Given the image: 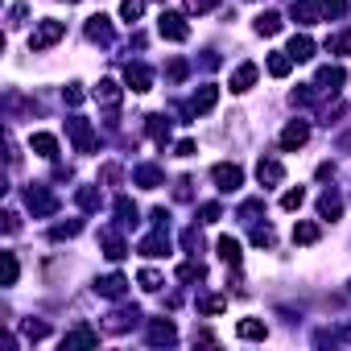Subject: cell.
Masks as SVG:
<instances>
[{
	"label": "cell",
	"mask_w": 351,
	"mask_h": 351,
	"mask_svg": "<svg viewBox=\"0 0 351 351\" xmlns=\"http://www.w3.org/2000/svg\"><path fill=\"white\" fill-rule=\"evenodd\" d=\"M173 339H178V330H173L169 318H153V322H149V343H153V347H169Z\"/></svg>",
	"instance_id": "15"
},
{
	"label": "cell",
	"mask_w": 351,
	"mask_h": 351,
	"mask_svg": "<svg viewBox=\"0 0 351 351\" xmlns=\"http://www.w3.org/2000/svg\"><path fill=\"white\" fill-rule=\"evenodd\" d=\"M289 58H293V62H310V58H314V42H310L306 34H293V38H289Z\"/></svg>",
	"instance_id": "23"
},
{
	"label": "cell",
	"mask_w": 351,
	"mask_h": 351,
	"mask_svg": "<svg viewBox=\"0 0 351 351\" xmlns=\"http://www.w3.org/2000/svg\"><path fill=\"white\" fill-rule=\"evenodd\" d=\"M136 252H141V256H165V252H169V228H157L153 236H145V240L136 244Z\"/></svg>",
	"instance_id": "13"
},
{
	"label": "cell",
	"mask_w": 351,
	"mask_h": 351,
	"mask_svg": "<svg viewBox=\"0 0 351 351\" xmlns=\"http://www.w3.org/2000/svg\"><path fill=\"white\" fill-rule=\"evenodd\" d=\"M302 203H306V191H302V186H293V191L281 195V207H285V211H298Z\"/></svg>",
	"instance_id": "42"
},
{
	"label": "cell",
	"mask_w": 351,
	"mask_h": 351,
	"mask_svg": "<svg viewBox=\"0 0 351 351\" xmlns=\"http://www.w3.org/2000/svg\"><path fill=\"white\" fill-rule=\"evenodd\" d=\"M215 252H219V261H223V265H232V269H240V261H244V252H240V244H236L232 236H219Z\"/></svg>",
	"instance_id": "22"
},
{
	"label": "cell",
	"mask_w": 351,
	"mask_h": 351,
	"mask_svg": "<svg viewBox=\"0 0 351 351\" xmlns=\"http://www.w3.org/2000/svg\"><path fill=\"white\" fill-rule=\"evenodd\" d=\"M165 75H169V83H182V79L191 75V66H186L182 58H169V66H165Z\"/></svg>",
	"instance_id": "41"
},
{
	"label": "cell",
	"mask_w": 351,
	"mask_h": 351,
	"mask_svg": "<svg viewBox=\"0 0 351 351\" xmlns=\"http://www.w3.org/2000/svg\"><path fill=\"white\" fill-rule=\"evenodd\" d=\"M149 136H153L157 145H165V141H169V120H165V116H149Z\"/></svg>",
	"instance_id": "33"
},
{
	"label": "cell",
	"mask_w": 351,
	"mask_h": 351,
	"mask_svg": "<svg viewBox=\"0 0 351 351\" xmlns=\"http://www.w3.org/2000/svg\"><path fill=\"white\" fill-rule=\"evenodd\" d=\"M17 273H21L17 256H13V252H5V285H17Z\"/></svg>",
	"instance_id": "46"
},
{
	"label": "cell",
	"mask_w": 351,
	"mask_h": 351,
	"mask_svg": "<svg viewBox=\"0 0 351 351\" xmlns=\"http://www.w3.org/2000/svg\"><path fill=\"white\" fill-rule=\"evenodd\" d=\"M261 211H265V199H248V203H240V219H244V223H256Z\"/></svg>",
	"instance_id": "38"
},
{
	"label": "cell",
	"mask_w": 351,
	"mask_h": 351,
	"mask_svg": "<svg viewBox=\"0 0 351 351\" xmlns=\"http://www.w3.org/2000/svg\"><path fill=\"white\" fill-rule=\"evenodd\" d=\"M347 13V0H322V17H330V21H339Z\"/></svg>",
	"instance_id": "45"
},
{
	"label": "cell",
	"mask_w": 351,
	"mask_h": 351,
	"mask_svg": "<svg viewBox=\"0 0 351 351\" xmlns=\"http://www.w3.org/2000/svg\"><path fill=\"white\" fill-rule=\"evenodd\" d=\"M66 132H71V141H75L79 153H95V128H91V120L71 116V120H66Z\"/></svg>",
	"instance_id": "5"
},
{
	"label": "cell",
	"mask_w": 351,
	"mask_h": 351,
	"mask_svg": "<svg viewBox=\"0 0 351 351\" xmlns=\"http://www.w3.org/2000/svg\"><path fill=\"white\" fill-rule=\"evenodd\" d=\"M173 153H178V157H191V153H195V141H178V149H173Z\"/></svg>",
	"instance_id": "53"
},
{
	"label": "cell",
	"mask_w": 351,
	"mask_h": 351,
	"mask_svg": "<svg viewBox=\"0 0 351 351\" xmlns=\"http://www.w3.org/2000/svg\"><path fill=\"white\" fill-rule=\"evenodd\" d=\"M211 182H215L223 195H232V191H240V186H244V169H240L236 161H219V165L211 169Z\"/></svg>",
	"instance_id": "3"
},
{
	"label": "cell",
	"mask_w": 351,
	"mask_h": 351,
	"mask_svg": "<svg viewBox=\"0 0 351 351\" xmlns=\"http://www.w3.org/2000/svg\"><path fill=\"white\" fill-rule=\"evenodd\" d=\"M318 236H322V223H314V219L293 223V244H318Z\"/></svg>",
	"instance_id": "26"
},
{
	"label": "cell",
	"mask_w": 351,
	"mask_h": 351,
	"mask_svg": "<svg viewBox=\"0 0 351 351\" xmlns=\"http://www.w3.org/2000/svg\"><path fill=\"white\" fill-rule=\"evenodd\" d=\"M136 322H141V310H136V306H120V310H112V314H108L104 330H112V335H124V330H132Z\"/></svg>",
	"instance_id": "8"
},
{
	"label": "cell",
	"mask_w": 351,
	"mask_h": 351,
	"mask_svg": "<svg viewBox=\"0 0 351 351\" xmlns=\"http://www.w3.org/2000/svg\"><path fill=\"white\" fill-rule=\"evenodd\" d=\"M256 182H261V186H281V182H285V165H281L277 157H261V161H256Z\"/></svg>",
	"instance_id": "9"
},
{
	"label": "cell",
	"mask_w": 351,
	"mask_h": 351,
	"mask_svg": "<svg viewBox=\"0 0 351 351\" xmlns=\"http://www.w3.org/2000/svg\"><path fill=\"white\" fill-rule=\"evenodd\" d=\"M215 99H219V87H211V83H207V87H199V91H195L191 112H195V116H199V112H211V108H215Z\"/></svg>",
	"instance_id": "24"
},
{
	"label": "cell",
	"mask_w": 351,
	"mask_h": 351,
	"mask_svg": "<svg viewBox=\"0 0 351 351\" xmlns=\"http://www.w3.org/2000/svg\"><path fill=\"white\" fill-rule=\"evenodd\" d=\"M343 83H347V71H343V66H322L318 79H314V91H318V95H339Z\"/></svg>",
	"instance_id": "6"
},
{
	"label": "cell",
	"mask_w": 351,
	"mask_h": 351,
	"mask_svg": "<svg viewBox=\"0 0 351 351\" xmlns=\"http://www.w3.org/2000/svg\"><path fill=\"white\" fill-rule=\"evenodd\" d=\"M25 13H29V9H25V5H13V9H9V25H13V29H17V25H21V21H25Z\"/></svg>",
	"instance_id": "51"
},
{
	"label": "cell",
	"mask_w": 351,
	"mask_h": 351,
	"mask_svg": "<svg viewBox=\"0 0 351 351\" xmlns=\"http://www.w3.org/2000/svg\"><path fill=\"white\" fill-rule=\"evenodd\" d=\"M199 215H203L199 223H215V219H223V207H219V203H203V211H199Z\"/></svg>",
	"instance_id": "48"
},
{
	"label": "cell",
	"mask_w": 351,
	"mask_h": 351,
	"mask_svg": "<svg viewBox=\"0 0 351 351\" xmlns=\"http://www.w3.org/2000/svg\"><path fill=\"white\" fill-rule=\"evenodd\" d=\"M273 240H277V236H273V228H269V223H265V228H261V223H252V244H256V248H273Z\"/></svg>",
	"instance_id": "40"
},
{
	"label": "cell",
	"mask_w": 351,
	"mask_h": 351,
	"mask_svg": "<svg viewBox=\"0 0 351 351\" xmlns=\"http://www.w3.org/2000/svg\"><path fill=\"white\" fill-rule=\"evenodd\" d=\"M116 215H120V223H124V228H128V223H136V203H132L128 195H120V199H116Z\"/></svg>",
	"instance_id": "34"
},
{
	"label": "cell",
	"mask_w": 351,
	"mask_h": 351,
	"mask_svg": "<svg viewBox=\"0 0 351 351\" xmlns=\"http://www.w3.org/2000/svg\"><path fill=\"white\" fill-rule=\"evenodd\" d=\"M29 145H34V153H38V157H50V161L58 157V136H54V132H34V141H29Z\"/></svg>",
	"instance_id": "25"
},
{
	"label": "cell",
	"mask_w": 351,
	"mask_h": 351,
	"mask_svg": "<svg viewBox=\"0 0 351 351\" xmlns=\"http://www.w3.org/2000/svg\"><path fill=\"white\" fill-rule=\"evenodd\" d=\"M215 0H186V13H211Z\"/></svg>",
	"instance_id": "50"
},
{
	"label": "cell",
	"mask_w": 351,
	"mask_h": 351,
	"mask_svg": "<svg viewBox=\"0 0 351 351\" xmlns=\"http://www.w3.org/2000/svg\"><path fill=\"white\" fill-rule=\"evenodd\" d=\"M66 5H79V0H66Z\"/></svg>",
	"instance_id": "55"
},
{
	"label": "cell",
	"mask_w": 351,
	"mask_h": 351,
	"mask_svg": "<svg viewBox=\"0 0 351 351\" xmlns=\"http://www.w3.org/2000/svg\"><path fill=\"white\" fill-rule=\"evenodd\" d=\"M339 215H343V199H339V191H326V195L318 199V219H330V223H335Z\"/></svg>",
	"instance_id": "21"
},
{
	"label": "cell",
	"mask_w": 351,
	"mask_h": 351,
	"mask_svg": "<svg viewBox=\"0 0 351 351\" xmlns=\"http://www.w3.org/2000/svg\"><path fill=\"white\" fill-rule=\"evenodd\" d=\"M79 232H83V223H79V219H71V223H54L50 240H71V236H79Z\"/></svg>",
	"instance_id": "39"
},
{
	"label": "cell",
	"mask_w": 351,
	"mask_h": 351,
	"mask_svg": "<svg viewBox=\"0 0 351 351\" xmlns=\"http://www.w3.org/2000/svg\"><path fill=\"white\" fill-rule=\"evenodd\" d=\"M207 277V265L203 261H186V265H178V281H203Z\"/></svg>",
	"instance_id": "31"
},
{
	"label": "cell",
	"mask_w": 351,
	"mask_h": 351,
	"mask_svg": "<svg viewBox=\"0 0 351 351\" xmlns=\"http://www.w3.org/2000/svg\"><path fill=\"white\" fill-rule=\"evenodd\" d=\"M236 335H240V339H248V343H256V339H265V335H269V326H265L261 318H240Z\"/></svg>",
	"instance_id": "27"
},
{
	"label": "cell",
	"mask_w": 351,
	"mask_h": 351,
	"mask_svg": "<svg viewBox=\"0 0 351 351\" xmlns=\"http://www.w3.org/2000/svg\"><path fill=\"white\" fill-rule=\"evenodd\" d=\"M124 83H128L132 91H149V87H153V75H149L145 62H128V66H124Z\"/></svg>",
	"instance_id": "16"
},
{
	"label": "cell",
	"mask_w": 351,
	"mask_h": 351,
	"mask_svg": "<svg viewBox=\"0 0 351 351\" xmlns=\"http://www.w3.org/2000/svg\"><path fill=\"white\" fill-rule=\"evenodd\" d=\"M95 293H99V298H112V302H120V298L128 293V281H124L120 273H108V277H99V281H95Z\"/></svg>",
	"instance_id": "14"
},
{
	"label": "cell",
	"mask_w": 351,
	"mask_h": 351,
	"mask_svg": "<svg viewBox=\"0 0 351 351\" xmlns=\"http://www.w3.org/2000/svg\"><path fill=\"white\" fill-rule=\"evenodd\" d=\"M136 281H141V289H149V293H157V289L165 285V277H161L157 269H141V277H136Z\"/></svg>",
	"instance_id": "35"
},
{
	"label": "cell",
	"mask_w": 351,
	"mask_h": 351,
	"mask_svg": "<svg viewBox=\"0 0 351 351\" xmlns=\"http://www.w3.org/2000/svg\"><path fill=\"white\" fill-rule=\"evenodd\" d=\"M157 34H161L165 42H186V38H191V25H186L182 13H161V17H157Z\"/></svg>",
	"instance_id": "4"
},
{
	"label": "cell",
	"mask_w": 351,
	"mask_h": 351,
	"mask_svg": "<svg viewBox=\"0 0 351 351\" xmlns=\"http://www.w3.org/2000/svg\"><path fill=\"white\" fill-rule=\"evenodd\" d=\"M62 99H66L71 108H79V104H83V87H79V83H71V87H62Z\"/></svg>",
	"instance_id": "49"
},
{
	"label": "cell",
	"mask_w": 351,
	"mask_h": 351,
	"mask_svg": "<svg viewBox=\"0 0 351 351\" xmlns=\"http://www.w3.org/2000/svg\"><path fill=\"white\" fill-rule=\"evenodd\" d=\"M17 228H21V219H17V211H9L5 215V232H17Z\"/></svg>",
	"instance_id": "54"
},
{
	"label": "cell",
	"mask_w": 351,
	"mask_h": 351,
	"mask_svg": "<svg viewBox=\"0 0 351 351\" xmlns=\"http://www.w3.org/2000/svg\"><path fill=\"white\" fill-rule=\"evenodd\" d=\"M223 306H228V298H219V293H207V298H199V314H207V318L223 314Z\"/></svg>",
	"instance_id": "32"
},
{
	"label": "cell",
	"mask_w": 351,
	"mask_h": 351,
	"mask_svg": "<svg viewBox=\"0 0 351 351\" xmlns=\"http://www.w3.org/2000/svg\"><path fill=\"white\" fill-rule=\"evenodd\" d=\"M132 178H136V186H145V191H157V186H165V178H161V169H157V165H149V161L132 169Z\"/></svg>",
	"instance_id": "19"
},
{
	"label": "cell",
	"mask_w": 351,
	"mask_h": 351,
	"mask_svg": "<svg viewBox=\"0 0 351 351\" xmlns=\"http://www.w3.org/2000/svg\"><path fill=\"white\" fill-rule=\"evenodd\" d=\"M66 38V25L62 21H54V17H46V21H38L34 25V34H29V50L34 54H42V50H50V46H58Z\"/></svg>",
	"instance_id": "1"
},
{
	"label": "cell",
	"mask_w": 351,
	"mask_h": 351,
	"mask_svg": "<svg viewBox=\"0 0 351 351\" xmlns=\"http://www.w3.org/2000/svg\"><path fill=\"white\" fill-rule=\"evenodd\" d=\"M75 203H79L83 211H99V203H104V195H99L95 186H79V195H75Z\"/></svg>",
	"instance_id": "30"
},
{
	"label": "cell",
	"mask_w": 351,
	"mask_h": 351,
	"mask_svg": "<svg viewBox=\"0 0 351 351\" xmlns=\"http://www.w3.org/2000/svg\"><path fill=\"white\" fill-rule=\"evenodd\" d=\"M141 13H145V0H120V17L132 25V21H141Z\"/></svg>",
	"instance_id": "36"
},
{
	"label": "cell",
	"mask_w": 351,
	"mask_h": 351,
	"mask_svg": "<svg viewBox=\"0 0 351 351\" xmlns=\"http://www.w3.org/2000/svg\"><path fill=\"white\" fill-rule=\"evenodd\" d=\"M99 178H104V182H108V186H116V182H120V178H124V169H120V165H112V161H108V165H104V169H99Z\"/></svg>",
	"instance_id": "47"
},
{
	"label": "cell",
	"mask_w": 351,
	"mask_h": 351,
	"mask_svg": "<svg viewBox=\"0 0 351 351\" xmlns=\"http://www.w3.org/2000/svg\"><path fill=\"white\" fill-rule=\"evenodd\" d=\"M87 38H91V42H99V46H112V21H108L104 13L87 17Z\"/></svg>",
	"instance_id": "17"
},
{
	"label": "cell",
	"mask_w": 351,
	"mask_h": 351,
	"mask_svg": "<svg viewBox=\"0 0 351 351\" xmlns=\"http://www.w3.org/2000/svg\"><path fill=\"white\" fill-rule=\"evenodd\" d=\"M252 29H256L261 38H273V34H281V13H261Z\"/></svg>",
	"instance_id": "28"
},
{
	"label": "cell",
	"mask_w": 351,
	"mask_h": 351,
	"mask_svg": "<svg viewBox=\"0 0 351 351\" xmlns=\"http://www.w3.org/2000/svg\"><path fill=\"white\" fill-rule=\"evenodd\" d=\"M289 17H293L298 25L322 21V0H293V5H289Z\"/></svg>",
	"instance_id": "10"
},
{
	"label": "cell",
	"mask_w": 351,
	"mask_h": 351,
	"mask_svg": "<svg viewBox=\"0 0 351 351\" xmlns=\"http://www.w3.org/2000/svg\"><path fill=\"white\" fill-rule=\"evenodd\" d=\"M182 248L195 252V256L203 252V236H199V228H186V232H182Z\"/></svg>",
	"instance_id": "43"
},
{
	"label": "cell",
	"mask_w": 351,
	"mask_h": 351,
	"mask_svg": "<svg viewBox=\"0 0 351 351\" xmlns=\"http://www.w3.org/2000/svg\"><path fill=\"white\" fill-rule=\"evenodd\" d=\"M25 207H29L38 219H46V215H54V211H58V199H54L42 182H29V186H25Z\"/></svg>",
	"instance_id": "2"
},
{
	"label": "cell",
	"mask_w": 351,
	"mask_h": 351,
	"mask_svg": "<svg viewBox=\"0 0 351 351\" xmlns=\"http://www.w3.org/2000/svg\"><path fill=\"white\" fill-rule=\"evenodd\" d=\"M21 330H25V339H46V335H50V326H46V322H34V318H25Z\"/></svg>",
	"instance_id": "44"
},
{
	"label": "cell",
	"mask_w": 351,
	"mask_h": 351,
	"mask_svg": "<svg viewBox=\"0 0 351 351\" xmlns=\"http://www.w3.org/2000/svg\"><path fill=\"white\" fill-rule=\"evenodd\" d=\"M256 75H261L256 62H240V66L232 71V91H248V87L256 83Z\"/></svg>",
	"instance_id": "20"
},
{
	"label": "cell",
	"mask_w": 351,
	"mask_h": 351,
	"mask_svg": "<svg viewBox=\"0 0 351 351\" xmlns=\"http://www.w3.org/2000/svg\"><path fill=\"white\" fill-rule=\"evenodd\" d=\"M289 71H293V58H289V50H281V54H273V58H269V75H273V79H285Z\"/></svg>",
	"instance_id": "29"
},
{
	"label": "cell",
	"mask_w": 351,
	"mask_h": 351,
	"mask_svg": "<svg viewBox=\"0 0 351 351\" xmlns=\"http://www.w3.org/2000/svg\"><path fill=\"white\" fill-rule=\"evenodd\" d=\"M99 240H104V256H108L112 265L128 256V244H124V240H120V236H116L112 228H104V232H99Z\"/></svg>",
	"instance_id": "18"
},
{
	"label": "cell",
	"mask_w": 351,
	"mask_h": 351,
	"mask_svg": "<svg viewBox=\"0 0 351 351\" xmlns=\"http://www.w3.org/2000/svg\"><path fill=\"white\" fill-rule=\"evenodd\" d=\"M326 54H351V34H330L326 38Z\"/></svg>",
	"instance_id": "37"
},
{
	"label": "cell",
	"mask_w": 351,
	"mask_h": 351,
	"mask_svg": "<svg viewBox=\"0 0 351 351\" xmlns=\"http://www.w3.org/2000/svg\"><path fill=\"white\" fill-rule=\"evenodd\" d=\"M191 186H195V182H191V178H178V186H173V195H178V199H182V203H186V199H191Z\"/></svg>",
	"instance_id": "52"
},
{
	"label": "cell",
	"mask_w": 351,
	"mask_h": 351,
	"mask_svg": "<svg viewBox=\"0 0 351 351\" xmlns=\"http://www.w3.org/2000/svg\"><path fill=\"white\" fill-rule=\"evenodd\" d=\"M75 347H99V330L95 326H75L62 335V351H75Z\"/></svg>",
	"instance_id": "11"
},
{
	"label": "cell",
	"mask_w": 351,
	"mask_h": 351,
	"mask_svg": "<svg viewBox=\"0 0 351 351\" xmlns=\"http://www.w3.org/2000/svg\"><path fill=\"white\" fill-rule=\"evenodd\" d=\"M306 141H310V124H306V120H289V124L281 128V149H285V153H298Z\"/></svg>",
	"instance_id": "7"
},
{
	"label": "cell",
	"mask_w": 351,
	"mask_h": 351,
	"mask_svg": "<svg viewBox=\"0 0 351 351\" xmlns=\"http://www.w3.org/2000/svg\"><path fill=\"white\" fill-rule=\"evenodd\" d=\"M120 99H124V87H120L116 79H99V87H95V104H104L108 112H116Z\"/></svg>",
	"instance_id": "12"
}]
</instances>
